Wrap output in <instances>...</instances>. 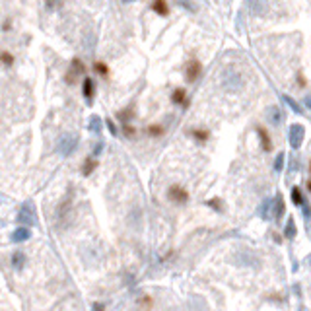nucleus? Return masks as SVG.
Masks as SVG:
<instances>
[{"label":"nucleus","instance_id":"1","mask_svg":"<svg viewBox=\"0 0 311 311\" xmlns=\"http://www.w3.org/2000/svg\"><path fill=\"white\" fill-rule=\"evenodd\" d=\"M18 222L19 226H35L37 224V212H35V206H33V200H25L18 212Z\"/></svg>","mask_w":311,"mask_h":311},{"label":"nucleus","instance_id":"2","mask_svg":"<svg viewBox=\"0 0 311 311\" xmlns=\"http://www.w3.org/2000/svg\"><path fill=\"white\" fill-rule=\"evenodd\" d=\"M78 148V136L76 135H62L60 138H58V142H57V152L60 156H70L74 150Z\"/></svg>","mask_w":311,"mask_h":311},{"label":"nucleus","instance_id":"3","mask_svg":"<svg viewBox=\"0 0 311 311\" xmlns=\"http://www.w3.org/2000/svg\"><path fill=\"white\" fill-rule=\"evenodd\" d=\"M304 138H306V127H304L302 123H296V125H292V127H290V131H288V140H290V146H292L294 150H300V146H302Z\"/></svg>","mask_w":311,"mask_h":311},{"label":"nucleus","instance_id":"4","mask_svg":"<svg viewBox=\"0 0 311 311\" xmlns=\"http://www.w3.org/2000/svg\"><path fill=\"white\" fill-rule=\"evenodd\" d=\"M222 84H224V88H226V90L235 92V90H239V88L243 86V80H241V76H239L237 72L228 70V72H224V80H222Z\"/></svg>","mask_w":311,"mask_h":311},{"label":"nucleus","instance_id":"5","mask_svg":"<svg viewBox=\"0 0 311 311\" xmlns=\"http://www.w3.org/2000/svg\"><path fill=\"white\" fill-rule=\"evenodd\" d=\"M167 196H169V200H173L177 204H185L189 200V193L179 185H171L169 191H167Z\"/></svg>","mask_w":311,"mask_h":311},{"label":"nucleus","instance_id":"6","mask_svg":"<svg viewBox=\"0 0 311 311\" xmlns=\"http://www.w3.org/2000/svg\"><path fill=\"white\" fill-rule=\"evenodd\" d=\"M200 72H202V64H200L196 58H193V60L187 62V66H185V78H187L189 82H194V80L200 76Z\"/></svg>","mask_w":311,"mask_h":311},{"label":"nucleus","instance_id":"7","mask_svg":"<svg viewBox=\"0 0 311 311\" xmlns=\"http://www.w3.org/2000/svg\"><path fill=\"white\" fill-rule=\"evenodd\" d=\"M84 72H86L84 62H82L80 58H74L72 64H70V70H68V74H66V82H68V84H74V82H76V76H80V74H84Z\"/></svg>","mask_w":311,"mask_h":311},{"label":"nucleus","instance_id":"8","mask_svg":"<svg viewBox=\"0 0 311 311\" xmlns=\"http://www.w3.org/2000/svg\"><path fill=\"white\" fill-rule=\"evenodd\" d=\"M286 212V202H284V196L278 193L274 198H272V220H280Z\"/></svg>","mask_w":311,"mask_h":311},{"label":"nucleus","instance_id":"9","mask_svg":"<svg viewBox=\"0 0 311 311\" xmlns=\"http://www.w3.org/2000/svg\"><path fill=\"white\" fill-rule=\"evenodd\" d=\"M29 237H31V232H29L27 226H19V228H16V230L10 233V241H12V243H23V241H27Z\"/></svg>","mask_w":311,"mask_h":311},{"label":"nucleus","instance_id":"10","mask_svg":"<svg viewBox=\"0 0 311 311\" xmlns=\"http://www.w3.org/2000/svg\"><path fill=\"white\" fill-rule=\"evenodd\" d=\"M257 135H259V140H261V146L265 152H272V140H271V135L265 127H257Z\"/></svg>","mask_w":311,"mask_h":311},{"label":"nucleus","instance_id":"11","mask_svg":"<svg viewBox=\"0 0 311 311\" xmlns=\"http://www.w3.org/2000/svg\"><path fill=\"white\" fill-rule=\"evenodd\" d=\"M257 214H259V218H263V220H272V198H265V200L261 202Z\"/></svg>","mask_w":311,"mask_h":311},{"label":"nucleus","instance_id":"12","mask_svg":"<svg viewBox=\"0 0 311 311\" xmlns=\"http://www.w3.org/2000/svg\"><path fill=\"white\" fill-rule=\"evenodd\" d=\"M82 92H84V97H86V101L92 105V101H94V80H92V78H84Z\"/></svg>","mask_w":311,"mask_h":311},{"label":"nucleus","instance_id":"13","mask_svg":"<svg viewBox=\"0 0 311 311\" xmlns=\"http://www.w3.org/2000/svg\"><path fill=\"white\" fill-rule=\"evenodd\" d=\"M269 119H271V123H272L274 127H278V125L284 121V111H282L280 107L274 105V107L269 109Z\"/></svg>","mask_w":311,"mask_h":311},{"label":"nucleus","instance_id":"14","mask_svg":"<svg viewBox=\"0 0 311 311\" xmlns=\"http://www.w3.org/2000/svg\"><path fill=\"white\" fill-rule=\"evenodd\" d=\"M88 129L94 133V135H99L101 129H103V121L99 115H90V121H88Z\"/></svg>","mask_w":311,"mask_h":311},{"label":"nucleus","instance_id":"15","mask_svg":"<svg viewBox=\"0 0 311 311\" xmlns=\"http://www.w3.org/2000/svg\"><path fill=\"white\" fill-rule=\"evenodd\" d=\"M249 10L257 16L267 12V0H249Z\"/></svg>","mask_w":311,"mask_h":311},{"label":"nucleus","instance_id":"16","mask_svg":"<svg viewBox=\"0 0 311 311\" xmlns=\"http://www.w3.org/2000/svg\"><path fill=\"white\" fill-rule=\"evenodd\" d=\"M171 101H173L175 105H187V92H185L183 88L175 90V92L171 94Z\"/></svg>","mask_w":311,"mask_h":311},{"label":"nucleus","instance_id":"17","mask_svg":"<svg viewBox=\"0 0 311 311\" xmlns=\"http://www.w3.org/2000/svg\"><path fill=\"white\" fill-rule=\"evenodd\" d=\"M296 233H298L296 222H294V218H288V220H286V226H284V237H286V239H294Z\"/></svg>","mask_w":311,"mask_h":311},{"label":"nucleus","instance_id":"18","mask_svg":"<svg viewBox=\"0 0 311 311\" xmlns=\"http://www.w3.org/2000/svg\"><path fill=\"white\" fill-rule=\"evenodd\" d=\"M152 10L159 16H167L169 14V6L165 0H152Z\"/></svg>","mask_w":311,"mask_h":311},{"label":"nucleus","instance_id":"19","mask_svg":"<svg viewBox=\"0 0 311 311\" xmlns=\"http://www.w3.org/2000/svg\"><path fill=\"white\" fill-rule=\"evenodd\" d=\"M282 99H284V103H286V105H288L292 111H296L298 115H304V109H302V105H300V103H298L294 97H290V96H282Z\"/></svg>","mask_w":311,"mask_h":311},{"label":"nucleus","instance_id":"20","mask_svg":"<svg viewBox=\"0 0 311 311\" xmlns=\"http://www.w3.org/2000/svg\"><path fill=\"white\" fill-rule=\"evenodd\" d=\"M96 167H97V159H96V157H86V159H84V165H82V173H84V175H90Z\"/></svg>","mask_w":311,"mask_h":311},{"label":"nucleus","instance_id":"21","mask_svg":"<svg viewBox=\"0 0 311 311\" xmlns=\"http://www.w3.org/2000/svg\"><path fill=\"white\" fill-rule=\"evenodd\" d=\"M12 265H14V269H16V271H21V269H23V265H25V255H23L21 251H16V253H14V257H12Z\"/></svg>","mask_w":311,"mask_h":311},{"label":"nucleus","instance_id":"22","mask_svg":"<svg viewBox=\"0 0 311 311\" xmlns=\"http://www.w3.org/2000/svg\"><path fill=\"white\" fill-rule=\"evenodd\" d=\"M290 198H292V202H294L296 206H302V202L306 200V198H304V194H302V189H300V187H294V189H292Z\"/></svg>","mask_w":311,"mask_h":311},{"label":"nucleus","instance_id":"23","mask_svg":"<svg viewBox=\"0 0 311 311\" xmlns=\"http://www.w3.org/2000/svg\"><path fill=\"white\" fill-rule=\"evenodd\" d=\"M191 135H193L198 142H206V140H208V136H210V133H208V131H202V129H193V131H191Z\"/></svg>","mask_w":311,"mask_h":311},{"label":"nucleus","instance_id":"24","mask_svg":"<svg viewBox=\"0 0 311 311\" xmlns=\"http://www.w3.org/2000/svg\"><path fill=\"white\" fill-rule=\"evenodd\" d=\"M284 161H286V154L280 152V154L276 156V159H274V171H276V173H280V171L284 169Z\"/></svg>","mask_w":311,"mask_h":311},{"label":"nucleus","instance_id":"25","mask_svg":"<svg viewBox=\"0 0 311 311\" xmlns=\"http://www.w3.org/2000/svg\"><path fill=\"white\" fill-rule=\"evenodd\" d=\"M0 62L6 64V66H10V64L14 62V57H12L8 51H2V53H0Z\"/></svg>","mask_w":311,"mask_h":311},{"label":"nucleus","instance_id":"26","mask_svg":"<svg viewBox=\"0 0 311 311\" xmlns=\"http://www.w3.org/2000/svg\"><path fill=\"white\" fill-rule=\"evenodd\" d=\"M148 135H150V136H161V135H163V127H161V125L148 127Z\"/></svg>","mask_w":311,"mask_h":311},{"label":"nucleus","instance_id":"27","mask_svg":"<svg viewBox=\"0 0 311 311\" xmlns=\"http://www.w3.org/2000/svg\"><path fill=\"white\" fill-rule=\"evenodd\" d=\"M210 208H214V210H218V212H222L224 210V206H222V200L220 198H210L208 202H206Z\"/></svg>","mask_w":311,"mask_h":311},{"label":"nucleus","instance_id":"28","mask_svg":"<svg viewBox=\"0 0 311 311\" xmlns=\"http://www.w3.org/2000/svg\"><path fill=\"white\" fill-rule=\"evenodd\" d=\"M302 212H304V218H306V222L310 224V220H311V206L304 200L302 202Z\"/></svg>","mask_w":311,"mask_h":311},{"label":"nucleus","instance_id":"29","mask_svg":"<svg viewBox=\"0 0 311 311\" xmlns=\"http://www.w3.org/2000/svg\"><path fill=\"white\" fill-rule=\"evenodd\" d=\"M131 117H133V109H131V107L119 113V119H121L123 123H129V121H131Z\"/></svg>","mask_w":311,"mask_h":311},{"label":"nucleus","instance_id":"30","mask_svg":"<svg viewBox=\"0 0 311 311\" xmlns=\"http://www.w3.org/2000/svg\"><path fill=\"white\" fill-rule=\"evenodd\" d=\"M96 72L101 74V76H107V74H109V68H107L103 62H96Z\"/></svg>","mask_w":311,"mask_h":311},{"label":"nucleus","instance_id":"31","mask_svg":"<svg viewBox=\"0 0 311 311\" xmlns=\"http://www.w3.org/2000/svg\"><path fill=\"white\" fill-rule=\"evenodd\" d=\"M105 125H107V129H109V133H111L113 136H117V135H119V131H117V125H115L111 119H105Z\"/></svg>","mask_w":311,"mask_h":311},{"label":"nucleus","instance_id":"32","mask_svg":"<svg viewBox=\"0 0 311 311\" xmlns=\"http://www.w3.org/2000/svg\"><path fill=\"white\" fill-rule=\"evenodd\" d=\"M125 135H127V136H135V135H136V129H133L129 123H125Z\"/></svg>","mask_w":311,"mask_h":311},{"label":"nucleus","instance_id":"33","mask_svg":"<svg viewBox=\"0 0 311 311\" xmlns=\"http://www.w3.org/2000/svg\"><path fill=\"white\" fill-rule=\"evenodd\" d=\"M101 150H103V140H101V142L96 146V150H94V157H97V156L101 154Z\"/></svg>","mask_w":311,"mask_h":311},{"label":"nucleus","instance_id":"34","mask_svg":"<svg viewBox=\"0 0 311 311\" xmlns=\"http://www.w3.org/2000/svg\"><path fill=\"white\" fill-rule=\"evenodd\" d=\"M179 4H183V6H185V8H189V10H191V12H194V6H193V4H191V2H189V0H179Z\"/></svg>","mask_w":311,"mask_h":311},{"label":"nucleus","instance_id":"35","mask_svg":"<svg viewBox=\"0 0 311 311\" xmlns=\"http://www.w3.org/2000/svg\"><path fill=\"white\" fill-rule=\"evenodd\" d=\"M304 105H306L308 109H311V96H306V97H304Z\"/></svg>","mask_w":311,"mask_h":311},{"label":"nucleus","instance_id":"36","mask_svg":"<svg viewBox=\"0 0 311 311\" xmlns=\"http://www.w3.org/2000/svg\"><path fill=\"white\" fill-rule=\"evenodd\" d=\"M103 308H105L103 304H94V310H103Z\"/></svg>","mask_w":311,"mask_h":311},{"label":"nucleus","instance_id":"37","mask_svg":"<svg viewBox=\"0 0 311 311\" xmlns=\"http://www.w3.org/2000/svg\"><path fill=\"white\" fill-rule=\"evenodd\" d=\"M53 4H55V0H47V6H51V8H53Z\"/></svg>","mask_w":311,"mask_h":311},{"label":"nucleus","instance_id":"38","mask_svg":"<svg viewBox=\"0 0 311 311\" xmlns=\"http://www.w3.org/2000/svg\"><path fill=\"white\" fill-rule=\"evenodd\" d=\"M123 4H129V2H135V0H121Z\"/></svg>","mask_w":311,"mask_h":311},{"label":"nucleus","instance_id":"39","mask_svg":"<svg viewBox=\"0 0 311 311\" xmlns=\"http://www.w3.org/2000/svg\"><path fill=\"white\" fill-rule=\"evenodd\" d=\"M308 191H310V193H311V181H310V183H308Z\"/></svg>","mask_w":311,"mask_h":311},{"label":"nucleus","instance_id":"40","mask_svg":"<svg viewBox=\"0 0 311 311\" xmlns=\"http://www.w3.org/2000/svg\"><path fill=\"white\" fill-rule=\"evenodd\" d=\"M310 171H311V163H310Z\"/></svg>","mask_w":311,"mask_h":311}]
</instances>
